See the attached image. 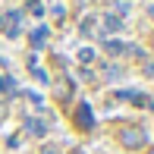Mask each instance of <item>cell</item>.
Masks as SVG:
<instances>
[{
    "instance_id": "obj_11",
    "label": "cell",
    "mask_w": 154,
    "mask_h": 154,
    "mask_svg": "<svg viewBox=\"0 0 154 154\" xmlns=\"http://www.w3.org/2000/svg\"><path fill=\"white\" fill-rule=\"evenodd\" d=\"M107 54H110V57H120V54H123V44H120V41H107Z\"/></svg>"
},
{
    "instance_id": "obj_7",
    "label": "cell",
    "mask_w": 154,
    "mask_h": 154,
    "mask_svg": "<svg viewBox=\"0 0 154 154\" xmlns=\"http://www.w3.org/2000/svg\"><path fill=\"white\" fill-rule=\"evenodd\" d=\"M94 29H97V19H94V16L82 19V35H88V38H91V35H94Z\"/></svg>"
},
{
    "instance_id": "obj_2",
    "label": "cell",
    "mask_w": 154,
    "mask_h": 154,
    "mask_svg": "<svg viewBox=\"0 0 154 154\" xmlns=\"http://www.w3.org/2000/svg\"><path fill=\"white\" fill-rule=\"evenodd\" d=\"M19 29H22V16H19V10H6V13H0V32H3L6 38H16Z\"/></svg>"
},
{
    "instance_id": "obj_10",
    "label": "cell",
    "mask_w": 154,
    "mask_h": 154,
    "mask_svg": "<svg viewBox=\"0 0 154 154\" xmlns=\"http://www.w3.org/2000/svg\"><path fill=\"white\" fill-rule=\"evenodd\" d=\"M29 13L32 16H44V3L41 0H29Z\"/></svg>"
},
{
    "instance_id": "obj_12",
    "label": "cell",
    "mask_w": 154,
    "mask_h": 154,
    "mask_svg": "<svg viewBox=\"0 0 154 154\" xmlns=\"http://www.w3.org/2000/svg\"><path fill=\"white\" fill-rule=\"evenodd\" d=\"M94 60V51H91V47H82V51H79V63H91Z\"/></svg>"
},
{
    "instance_id": "obj_1",
    "label": "cell",
    "mask_w": 154,
    "mask_h": 154,
    "mask_svg": "<svg viewBox=\"0 0 154 154\" xmlns=\"http://www.w3.org/2000/svg\"><path fill=\"white\" fill-rule=\"evenodd\" d=\"M116 142H120L123 151H142V148H148V132L138 123H123L116 129Z\"/></svg>"
},
{
    "instance_id": "obj_4",
    "label": "cell",
    "mask_w": 154,
    "mask_h": 154,
    "mask_svg": "<svg viewBox=\"0 0 154 154\" xmlns=\"http://www.w3.org/2000/svg\"><path fill=\"white\" fill-rule=\"evenodd\" d=\"M54 97H57V101H69V97H72V79H69V75H60V79L54 82Z\"/></svg>"
},
{
    "instance_id": "obj_5",
    "label": "cell",
    "mask_w": 154,
    "mask_h": 154,
    "mask_svg": "<svg viewBox=\"0 0 154 154\" xmlns=\"http://www.w3.org/2000/svg\"><path fill=\"white\" fill-rule=\"evenodd\" d=\"M25 132H32V135H44L47 126L41 123V120H29V123H25Z\"/></svg>"
},
{
    "instance_id": "obj_6",
    "label": "cell",
    "mask_w": 154,
    "mask_h": 154,
    "mask_svg": "<svg viewBox=\"0 0 154 154\" xmlns=\"http://www.w3.org/2000/svg\"><path fill=\"white\" fill-rule=\"evenodd\" d=\"M101 22H104V32H120V29H123V22H120L116 16H104Z\"/></svg>"
},
{
    "instance_id": "obj_15",
    "label": "cell",
    "mask_w": 154,
    "mask_h": 154,
    "mask_svg": "<svg viewBox=\"0 0 154 154\" xmlns=\"http://www.w3.org/2000/svg\"><path fill=\"white\" fill-rule=\"evenodd\" d=\"M148 154H154V145H151V148H148Z\"/></svg>"
},
{
    "instance_id": "obj_13",
    "label": "cell",
    "mask_w": 154,
    "mask_h": 154,
    "mask_svg": "<svg viewBox=\"0 0 154 154\" xmlns=\"http://www.w3.org/2000/svg\"><path fill=\"white\" fill-rule=\"evenodd\" d=\"M6 116H10V104H6V101H0V126H3Z\"/></svg>"
},
{
    "instance_id": "obj_16",
    "label": "cell",
    "mask_w": 154,
    "mask_h": 154,
    "mask_svg": "<svg viewBox=\"0 0 154 154\" xmlns=\"http://www.w3.org/2000/svg\"><path fill=\"white\" fill-rule=\"evenodd\" d=\"M148 13H151V16H154V6H151V10H148Z\"/></svg>"
},
{
    "instance_id": "obj_8",
    "label": "cell",
    "mask_w": 154,
    "mask_h": 154,
    "mask_svg": "<svg viewBox=\"0 0 154 154\" xmlns=\"http://www.w3.org/2000/svg\"><path fill=\"white\" fill-rule=\"evenodd\" d=\"M44 38H47V29L32 32V47H44Z\"/></svg>"
},
{
    "instance_id": "obj_9",
    "label": "cell",
    "mask_w": 154,
    "mask_h": 154,
    "mask_svg": "<svg viewBox=\"0 0 154 154\" xmlns=\"http://www.w3.org/2000/svg\"><path fill=\"white\" fill-rule=\"evenodd\" d=\"M0 88H3L6 94H16V82H13L10 75H3V79H0Z\"/></svg>"
},
{
    "instance_id": "obj_14",
    "label": "cell",
    "mask_w": 154,
    "mask_h": 154,
    "mask_svg": "<svg viewBox=\"0 0 154 154\" xmlns=\"http://www.w3.org/2000/svg\"><path fill=\"white\" fill-rule=\"evenodd\" d=\"M54 16H57L60 22H63V19H66V10H63V6H54Z\"/></svg>"
},
{
    "instance_id": "obj_3",
    "label": "cell",
    "mask_w": 154,
    "mask_h": 154,
    "mask_svg": "<svg viewBox=\"0 0 154 154\" xmlns=\"http://www.w3.org/2000/svg\"><path fill=\"white\" fill-rule=\"evenodd\" d=\"M72 123H75V129L91 132V129H94V113H91V107H88V104H79L75 113H72Z\"/></svg>"
}]
</instances>
